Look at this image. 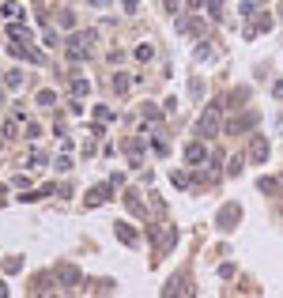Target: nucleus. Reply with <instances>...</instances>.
I'll list each match as a JSON object with an SVG mask.
<instances>
[{
    "label": "nucleus",
    "instance_id": "nucleus-2",
    "mask_svg": "<svg viewBox=\"0 0 283 298\" xmlns=\"http://www.w3.org/2000/svg\"><path fill=\"white\" fill-rule=\"evenodd\" d=\"M72 91H76V94H87V80H80V76H76V80H72Z\"/></svg>",
    "mask_w": 283,
    "mask_h": 298
},
{
    "label": "nucleus",
    "instance_id": "nucleus-1",
    "mask_svg": "<svg viewBox=\"0 0 283 298\" xmlns=\"http://www.w3.org/2000/svg\"><path fill=\"white\" fill-rule=\"evenodd\" d=\"M185 159H189V162H200L204 159V147H200V143H193V147L185 151Z\"/></svg>",
    "mask_w": 283,
    "mask_h": 298
},
{
    "label": "nucleus",
    "instance_id": "nucleus-3",
    "mask_svg": "<svg viewBox=\"0 0 283 298\" xmlns=\"http://www.w3.org/2000/svg\"><path fill=\"white\" fill-rule=\"evenodd\" d=\"M61 280L64 283H76V268H61Z\"/></svg>",
    "mask_w": 283,
    "mask_h": 298
}]
</instances>
